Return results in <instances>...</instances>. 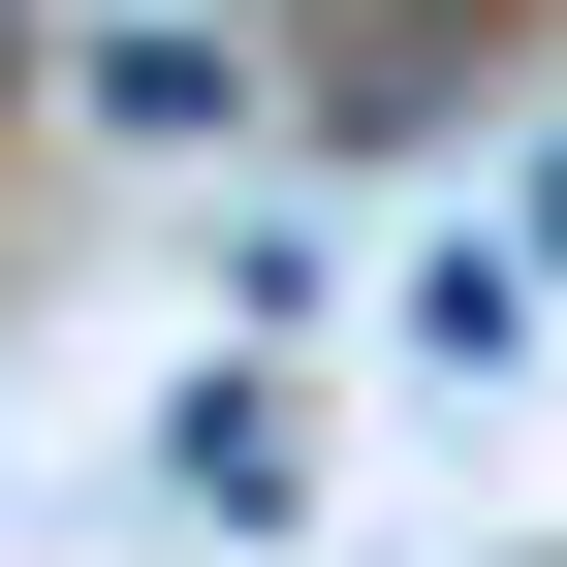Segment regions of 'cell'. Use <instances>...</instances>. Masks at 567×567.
<instances>
[{
    "label": "cell",
    "mask_w": 567,
    "mask_h": 567,
    "mask_svg": "<svg viewBox=\"0 0 567 567\" xmlns=\"http://www.w3.org/2000/svg\"><path fill=\"white\" fill-rule=\"evenodd\" d=\"M63 95H95L126 158H221V126H252V63H221V32H95V63H63Z\"/></svg>",
    "instance_id": "1"
},
{
    "label": "cell",
    "mask_w": 567,
    "mask_h": 567,
    "mask_svg": "<svg viewBox=\"0 0 567 567\" xmlns=\"http://www.w3.org/2000/svg\"><path fill=\"white\" fill-rule=\"evenodd\" d=\"M536 284H567V158H536Z\"/></svg>",
    "instance_id": "4"
},
{
    "label": "cell",
    "mask_w": 567,
    "mask_h": 567,
    "mask_svg": "<svg viewBox=\"0 0 567 567\" xmlns=\"http://www.w3.org/2000/svg\"><path fill=\"white\" fill-rule=\"evenodd\" d=\"M158 473H189V505H316V410H284V379H189Z\"/></svg>",
    "instance_id": "2"
},
{
    "label": "cell",
    "mask_w": 567,
    "mask_h": 567,
    "mask_svg": "<svg viewBox=\"0 0 567 567\" xmlns=\"http://www.w3.org/2000/svg\"><path fill=\"white\" fill-rule=\"evenodd\" d=\"M536 316H567V284H536L505 221H473V252H410V347H442V379H505V347H536Z\"/></svg>",
    "instance_id": "3"
}]
</instances>
